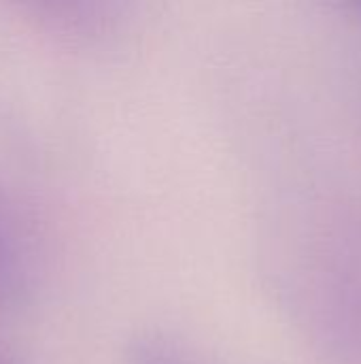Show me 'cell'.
Segmentation results:
<instances>
[{
  "label": "cell",
  "instance_id": "1",
  "mask_svg": "<svg viewBox=\"0 0 361 364\" xmlns=\"http://www.w3.org/2000/svg\"><path fill=\"white\" fill-rule=\"evenodd\" d=\"M19 275H21L19 247L13 230L0 218V307H4L11 294L17 290Z\"/></svg>",
  "mask_w": 361,
  "mask_h": 364
},
{
  "label": "cell",
  "instance_id": "2",
  "mask_svg": "<svg viewBox=\"0 0 361 364\" xmlns=\"http://www.w3.org/2000/svg\"><path fill=\"white\" fill-rule=\"evenodd\" d=\"M147 360H149V364H166L160 356H155V354H151V356H147Z\"/></svg>",
  "mask_w": 361,
  "mask_h": 364
},
{
  "label": "cell",
  "instance_id": "3",
  "mask_svg": "<svg viewBox=\"0 0 361 364\" xmlns=\"http://www.w3.org/2000/svg\"><path fill=\"white\" fill-rule=\"evenodd\" d=\"M0 364H6V363H4V360H2V358H0Z\"/></svg>",
  "mask_w": 361,
  "mask_h": 364
}]
</instances>
